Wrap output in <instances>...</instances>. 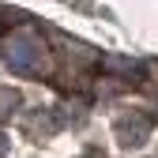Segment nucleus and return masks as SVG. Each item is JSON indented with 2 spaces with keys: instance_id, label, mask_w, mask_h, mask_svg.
I'll use <instances>...</instances> for the list:
<instances>
[{
  "instance_id": "obj_1",
  "label": "nucleus",
  "mask_w": 158,
  "mask_h": 158,
  "mask_svg": "<svg viewBox=\"0 0 158 158\" xmlns=\"http://www.w3.org/2000/svg\"><path fill=\"white\" fill-rule=\"evenodd\" d=\"M8 64L15 72H38L42 68V45L34 38H15L11 49H8Z\"/></svg>"
},
{
  "instance_id": "obj_2",
  "label": "nucleus",
  "mask_w": 158,
  "mask_h": 158,
  "mask_svg": "<svg viewBox=\"0 0 158 158\" xmlns=\"http://www.w3.org/2000/svg\"><path fill=\"white\" fill-rule=\"evenodd\" d=\"M0 154H4V139H0Z\"/></svg>"
}]
</instances>
